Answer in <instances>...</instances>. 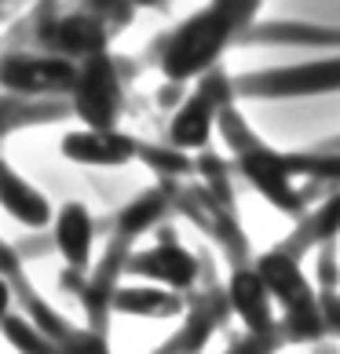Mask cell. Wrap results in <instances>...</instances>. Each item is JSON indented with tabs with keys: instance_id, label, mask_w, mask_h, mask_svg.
Here are the masks:
<instances>
[{
	"instance_id": "cell-1",
	"label": "cell",
	"mask_w": 340,
	"mask_h": 354,
	"mask_svg": "<svg viewBox=\"0 0 340 354\" xmlns=\"http://www.w3.org/2000/svg\"><path fill=\"white\" fill-rule=\"evenodd\" d=\"M224 37H227V19H220L216 11L194 19L190 26H183V33L172 41V48H168L165 70L172 77H187L194 70H202L205 62L216 55V48L224 44Z\"/></svg>"
},
{
	"instance_id": "cell-2",
	"label": "cell",
	"mask_w": 340,
	"mask_h": 354,
	"mask_svg": "<svg viewBox=\"0 0 340 354\" xmlns=\"http://www.w3.org/2000/svg\"><path fill=\"white\" fill-rule=\"evenodd\" d=\"M0 81L22 95H41V91H62L77 88V70L62 59H41V55H15L0 66Z\"/></svg>"
},
{
	"instance_id": "cell-3",
	"label": "cell",
	"mask_w": 340,
	"mask_h": 354,
	"mask_svg": "<svg viewBox=\"0 0 340 354\" xmlns=\"http://www.w3.org/2000/svg\"><path fill=\"white\" fill-rule=\"evenodd\" d=\"M77 110L96 132H110V121L117 113V81L107 59L96 55L84 73H77Z\"/></svg>"
},
{
	"instance_id": "cell-4",
	"label": "cell",
	"mask_w": 340,
	"mask_h": 354,
	"mask_svg": "<svg viewBox=\"0 0 340 354\" xmlns=\"http://www.w3.org/2000/svg\"><path fill=\"white\" fill-rule=\"evenodd\" d=\"M62 153L81 165H121L132 157V142L117 132H77L62 142Z\"/></svg>"
},
{
	"instance_id": "cell-5",
	"label": "cell",
	"mask_w": 340,
	"mask_h": 354,
	"mask_svg": "<svg viewBox=\"0 0 340 354\" xmlns=\"http://www.w3.org/2000/svg\"><path fill=\"white\" fill-rule=\"evenodd\" d=\"M0 205H4L15 219L33 223V227H41L48 219V201L37 190L26 187L19 176H11L8 168H0Z\"/></svg>"
},
{
	"instance_id": "cell-6",
	"label": "cell",
	"mask_w": 340,
	"mask_h": 354,
	"mask_svg": "<svg viewBox=\"0 0 340 354\" xmlns=\"http://www.w3.org/2000/svg\"><path fill=\"white\" fill-rule=\"evenodd\" d=\"M55 238L62 256L70 259L73 267L88 263V248H91V219L81 205H66L59 216V227H55Z\"/></svg>"
},
{
	"instance_id": "cell-7",
	"label": "cell",
	"mask_w": 340,
	"mask_h": 354,
	"mask_svg": "<svg viewBox=\"0 0 340 354\" xmlns=\"http://www.w3.org/2000/svg\"><path fill=\"white\" fill-rule=\"evenodd\" d=\"M208 128H213V102H208L205 95H194L187 106L176 113V121H172V142H176V147H187V150L205 147Z\"/></svg>"
},
{
	"instance_id": "cell-8",
	"label": "cell",
	"mask_w": 340,
	"mask_h": 354,
	"mask_svg": "<svg viewBox=\"0 0 340 354\" xmlns=\"http://www.w3.org/2000/svg\"><path fill=\"white\" fill-rule=\"evenodd\" d=\"M234 307L253 329H267L271 325V310H267V285L260 281V274H238L231 285Z\"/></svg>"
},
{
	"instance_id": "cell-9",
	"label": "cell",
	"mask_w": 340,
	"mask_h": 354,
	"mask_svg": "<svg viewBox=\"0 0 340 354\" xmlns=\"http://www.w3.org/2000/svg\"><path fill=\"white\" fill-rule=\"evenodd\" d=\"M136 267L154 274V278H161V281H168V285H190V278H194V259L183 252V248H172V245L154 248V252L143 256Z\"/></svg>"
},
{
	"instance_id": "cell-10",
	"label": "cell",
	"mask_w": 340,
	"mask_h": 354,
	"mask_svg": "<svg viewBox=\"0 0 340 354\" xmlns=\"http://www.w3.org/2000/svg\"><path fill=\"white\" fill-rule=\"evenodd\" d=\"M260 281H264L271 292H278L282 299H293L300 292V274H296V267L285 256L264 259V267H260Z\"/></svg>"
},
{
	"instance_id": "cell-11",
	"label": "cell",
	"mask_w": 340,
	"mask_h": 354,
	"mask_svg": "<svg viewBox=\"0 0 340 354\" xmlns=\"http://www.w3.org/2000/svg\"><path fill=\"white\" fill-rule=\"evenodd\" d=\"M59 41L66 48H77V51H96L99 41H102V33L88 19H70V22L59 26Z\"/></svg>"
},
{
	"instance_id": "cell-12",
	"label": "cell",
	"mask_w": 340,
	"mask_h": 354,
	"mask_svg": "<svg viewBox=\"0 0 340 354\" xmlns=\"http://www.w3.org/2000/svg\"><path fill=\"white\" fill-rule=\"evenodd\" d=\"M4 307H8V285L0 281V314H4Z\"/></svg>"
}]
</instances>
